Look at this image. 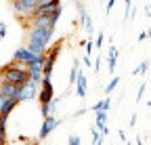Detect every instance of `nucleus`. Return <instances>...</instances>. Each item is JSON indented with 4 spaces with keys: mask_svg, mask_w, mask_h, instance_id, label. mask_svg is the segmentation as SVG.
<instances>
[{
    "mask_svg": "<svg viewBox=\"0 0 151 145\" xmlns=\"http://www.w3.org/2000/svg\"><path fill=\"white\" fill-rule=\"evenodd\" d=\"M55 36V27H38V25H32L29 27V34H27V48L32 53H44Z\"/></svg>",
    "mask_w": 151,
    "mask_h": 145,
    "instance_id": "nucleus-1",
    "label": "nucleus"
},
{
    "mask_svg": "<svg viewBox=\"0 0 151 145\" xmlns=\"http://www.w3.org/2000/svg\"><path fill=\"white\" fill-rule=\"evenodd\" d=\"M38 90H40V82H36V80H27L25 84H19L17 90H15V99H19V103L21 101H32L38 97Z\"/></svg>",
    "mask_w": 151,
    "mask_h": 145,
    "instance_id": "nucleus-2",
    "label": "nucleus"
},
{
    "mask_svg": "<svg viewBox=\"0 0 151 145\" xmlns=\"http://www.w3.org/2000/svg\"><path fill=\"white\" fill-rule=\"evenodd\" d=\"M61 50H63V40L55 42L52 48H46V57H44V63H42V74L44 76H52V67L57 63V57L61 55Z\"/></svg>",
    "mask_w": 151,
    "mask_h": 145,
    "instance_id": "nucleus-3",
    "label": "nucleus"
},
{
    "mask_svg": "<svg viewBox=\"0 0 151 145\" xmlns=\"http://www.w3.org/2000/svg\"><path fill=\"white\" fill-rule=\"evenodd\" d=\"M11 4H13V11L19 15V17H23V19L32 21L34 19V11L38 6V0H11Z\"/></svg>",
    "mask_w": 151,
    "mask_h": 145,
    "instance_id": "nucleus-4",
    "label": "nucleus"
},
{
    "mask_svg": "<svg viewBox=\"0 0 151 145\" xmlns=\"http://www.w3.org/2000/svg\"><path fill=\"white\" fill-rule=\"evenodd\" d=\"M50 78L52 76H44L42 82H40V90H38V97H36L40 103H50L55 99V86H52Z\"/></svg>",
    "mask_w": 151,
    "mask_h": 145,
    "instance_id": "nucleus-5",
    "label": "nucleus"
},
{
    "mask_svg": "<svg viewBox=\"0 0 151 145\" xmlns=\"http://www.w3.org/2000/svg\"><path fill=\"white\" fill-rule=\"evenodd\" d=\"M59 124H61V118H57L55 114L48 116V118H44V122H42V126H40V133H38V139H46Z\"/></svg>",
    "mask_w": 151,
    "mask_h": 145,
    "instance_id": "nucleus-6",
    "label": "nucleus"
},
{
    "mask_svg": "<svg viewBox=\"0 0 151 145\" xmlns=\"http://www.w3.org/2000/svg\"><path fill=\"white\" fill-rule=\"evenodd\" d=\"M76 9H78V13H80V25L86 30V34H92L94 32V27H92V19H90V15H88V11L84 9V4H82V0H76Z\"/></svg>",
    "mask_w": 151,
    "mask_h": 145,
    "instance_id": "nucleus-7",
    "label": "nucleus"
},
{
    "mask_svg": "<svg viewBox=\"0 0 151 145\" xmlns=\"http://www.w3.org/2000/svg\"><path fill=\"white\" fill-rule=\"evenodd\" d=\"M34 55H36V53H32L27 46H19V48L15 50L13 59H15V61H21V63H29V61L34 59Z\"/></svg>",
    "mask_w": 151,
    "mask_h": 145,
    "instance_id": "nucleus-8",
    "label": "nucleus"
},
{
    "mask_svg": "<svg viewBox=\"0 0 151 145\" xmlns=\"http://www.w3.org/2000/svg\"><path fill=\"white\" fill-rule=\"evenodd\" d=\"M118 55H120V50L118 46H109V55H107V69H109V74H116V65H118Z\"/></svg>",
    "mask_w": 151,
    "mask_h": 145,
    "instance_id": "nucleus-9",
    "label": "nucleus"
},
{
    "mask_svg": "<svg viewBox=\"0 0 151 145\" xmlns=\"http://www.w3.org/2000/svg\"><path fill=\"white\" fill-rule=\"evenodd\" d=\"M76 93H78L80 99H84L86 93H88V78H86V74H82V71H80L78 80H76Z\"/></svg>",
    "mask_w": 151,
    "mask_h": 145,
    "instance_id": "nucleus-10",
    "label": "nucleus"
},
{
    "mask_svg": "<svg viewBox=\"0 0 151 145\" xmlns=\"http://www.w3.org/2000/svg\"><path fill=\"white\" fill-rule=\"evenodd\" d=\"M17 105H19V99H15V97H6V99H4V103H2V107H0V114L11 116V112L15 110Z\"/></svg>",
    "mask_w": 151,
    "mask_h": 145,
    "instance_id": "nucleus-11",
    "label": "nucleus"
},
{
    "mask_svg": "<svg viewBox=\"0 0 151 145\" xmlns=\"http://www.w3.org/2000/svg\"><path fill=\"white\" fill-rule=\"evenodd\" d=\"M55 6L57 4H44V6H36L34 11V17H50L55 13Z\"/></svg>",
    "mask_w": 151,
    "mask_h": 145,
    "instance_id": "nucleus-12",
    "label": "nucleus"
},
{
    "mask_svg": "<svg viewBox=\"0 0 151 145\" xmlns=\"http://www.w3.org/2000/svg\"><path fill=\"white\" fill-rule=\"evenodd\" d=\"M15 90H17L15 84L6 82V80H0V93H2L4 97H15Z\"/></svg>",
    "mask_w": 151,
    "mask_h": 145,
    "instance_id": "nucleus-13",
    "label": "nucleus"
},
{
    "mask_svg": "<svg viewBox=\"0 0 151 145\" xmlns=\"http://www.w3.org/2000/svg\"><path fill=\"white\" fill-rule=\"evenodd\" d=\"M107 118H109V112H103V110L94 112V126H97V128H103L107 124Z\"/></svg>",
    "mask_w": 151,
    "mask_h": 145,
    "instance_id": "nucleus-14",
    "label": "nucleus"
},
{
    "mask_svg": "<svg viewBox=\"0 0 151 145\" xmlns=\"http://www.w3.org/2000/svg\"><path fill=\"white\" fill-rule=\"evenodd\" d=\"M32 25H38V27H55L52 21H50V17H34Z\"/></svg>",
    "mask_w": 151,
    "mask_h": 145,
    "instance_id": "nucleus-15",
    "label": "nucleus"
},
{
    "mask_svg": "<svg viewBox=\"0 0 151 145\" xmlns=\"http://www.w3.org/2000/svg\"><path fill=\"white\" fill-rule=\"evenodd\" d=\"M78 76H80V61H73V65H71V71H69V86H73V84H76Z\"/></svg>",
    "mask_w": 151,
    "mask_h": 145,
    "instance_id": "nucleus-16",
    "label": "nucleus"
},
{
    "mask_svg": "<svg viewBox=\"0 0 151 145\" xmlns=\"http://www.w3.org/2000/svg\"><path fill=\"white\" fill-rule=\"evenodd\" d=\"M118 84H120V76H113V78H111V80L105 84V88H103V90H105V95H111L113 90L118 88Z\"/></svg>",
    "mask_w": 151,
    "mask_h": 145,
    "instance_id": "nucleus-17",
    "label": "nucleus"
},
{
    "mask_svg": "<svg viewBox=\"0 0 151 145\" xmlns=\"http://www.w3.org/2000/svg\"><path fill=\"white\" fill-rule=\"evenodd\" d=\"M149 65H151V61H149V59L141 61V63H139V67L132 69V76H141V74H145V71H149Z\"/></svg>",
    "mask_w": 151,
    "mask_h": 145,
    "instance_id": "nucleus-18",
    "label": "nucleus"
},
{
    "mask_svg": "<svg viewBox=\"0 0 151 145\" xmlns=\"http://www.w3.org/2000/svg\"><path fill=\"white\" fill-rule=\"evenodd\" d=\"M40 114H42V118L50 116V103H40Z\"/></svg>",
    "mask_w": 151,
    "mask_h": 145,
    "instance_id": "nucleus-19",
    "label": "nucleus"
},
{
    "mask_svg": "<svg viewBox=\"0 0 151 145\" xmlns=\"http://www.w3.org/2000/svg\"><path fill=\"white\" fill-rule=\"evenodd\" d=\"M103 40H105V34L99 32L97 34V40H94V48H103Z\"/></svg>",
    "mask_w": 151,
    "mask_h": 145,
    "instance_id": "nucleus-20",
    "label": "nucleus"
},
{
    "mask_svg": "<svg viewBox=\"0 0 151 145\" xmlns=\"http://www.w3.org/2000/svg\"><path fill=\"white\" fill-rule=\"evenodd\" d=\"M0 143H6V124H0Z\"/></svg>",
    "mask_w": 151,
    "mask_h": 145,
    "instance_id": "nucleus-21",
    "label": "nucleus"
},
{
    "mask_svg": "<svg viewBox=\"0 0 151 145\" xmlns=\"http://www.w3.org/2000/svg\"><path fill=\"white\" fill-rule=\"evenodd\" d=\"M67 145H82V141H80V137H78V135H69Z\"/></svg>",
    "mask_w": 151,
    "mask_h": 145,
    "instance_id": "nucleus-22",
    "label": "nucleus"
},
{
    "mask_svg": "<svg viewBox=\"0 0 151 145\" xmlns=\"http://www.w3.org/2000/svg\"><path fill=\"white\" fill-rule=\"evenodd\" d=\"M145 90H147V84H145V82H143V84H141V86H139V93H137V103H139V101H141V99H143V95H145Z\"/></svg>",
    "mask_w": 151,
    "mask_h": 145,
    "instance_id": "nucleus-23",
    "label": "nucleus"
},
{
    "mask_svg": "<svg viewBox=\"0 0 151 145\" xmlns=\"http://www.w3.org/2000/svg\"><path fill=\"white\" fill-rule=\"evenodd\" d=\"M84 46H86V55H90V53L94 50V40H86Z\"/></svg>",
    "mask_w": 151,
    "mask_h": 145,
    "instance_id": "nucleus-24",
    "label": "nucleus"
},
{
    "mask_svg": "<svg viewBox=\"0 0 151 145\" xmlns=\"http://www.w3.org/2000/svg\"><path fill=\"white\" fill-rule=\"evenodd\" d=\"M116 2H118V0H107V9H105V11H107V15H109V13L113 11V6H116Z\"/></svg>",
    "mask_w": 151,
    "mask_h": 145,
    "instance_id": "nucleus-25",
    "label": "nucleus"
},
{
    "mask_svg": "<svg viewBox=\"0 0 151 145\" xmlns=\"http://www.w3.org/2000/svg\"><path fill=\"white\" fill-rule=\"evenodd\" d=\"M92 67H94V71H97V74H99V71H101V57H97V59H94V63H92Z\"/></svg>",
    "mask_w": 151,
    "mask_h": 145,
    "instance_id": "nucleus-26",
    "label": "nucleus"
},
{
    "mask_svg": "<svg viewBox=\"0 0 151 145\" xmlns=\"http://www.w3.org/2000/svg\"><path fill=\"white\" fill-rule=\"evenodd\" d=\"M6 36V23H0V40Z\"/></svg>",
    "mask_w": 151,
    "mask_h": 145,
    "instance_id": "nucleus-27",
    "label": "nucleus"
},
{
    "mask_svg": "<svg viewBox=\"0 0 151 145\" xmlns=\"http://www.w3.org/2000/svg\"><path fill=\"white\" fill-rule=\"evenodd\" d=\"M82 63H84L86 67H90V65H92V61H90V55H84V59H82Z\"/></svg>",
    "mask_w": 151,
    "mask_h": 145,
    "instance_id": "nucleus-28",
    "label": "nucleus"
},
{
    "mask_svg": "<svg viewBox=\"0 0 151 145\" xmlns=\"http://www.w3.org/2000/svg\"><path fill=\"white\" fill-rule=\"evenodd\" d=\"M137 40H139V42H145V40H147V32H141Z\"/></svg>",
    "mask_w": 151,
    "mask_h": 145,
    "instance_id": "nucleus-29",
    "label": "nucleus"
},
{
    "mask_svg": "<svg viewBox=\"0 0 151 145\" xmlns=\"http://www.w3.org/2000/svg\"><path fill=\"white\" fill-rule=\"evenodd\" d=\"M118 137H120V143H126V133H124V131H120Z\"/></svg>",
    "mask_w": 151,
    "mask_h": 145,
    "instance_id": "nucleus-30",
    "label": "nucleus"
},
{
    "mask_svg": "<svg viewBox=\"0 0 151 145\" xmlns=\"http://www.w3.org/2000/svg\"><path fill=\"white\" fill-rule=\"evenodd\" d=\"M99 131H101V135H103V137H107V135H109V128H107V124L103 126V128H99Z\"/></svg>",
    "mask_w": 151,
    "mask_h": 145,
    "instance_id": "nucleus-31",
    "label": "nucleus"
},
{
    "mask_svg": "<svg viewBox=\"0 0 151 145\" xmlns=\"http://www.w3.org/2000/svg\"><path fill=\"white\" fill-rule=\"evenodd\" d=\"M145 13H147V17L151 19V4H145Z\"/></svg>",
    "mask_w": 151,
    "mask_h": 145,
    "instance_id": "nucleus-32",
    "label": "nucleus"
},
{
    "mask_svg": "<svg viewBox=\"0 0 151 145\" xmlns=\"http://www.w3.org/2000/svg\"><path fill=\"white\" fill-rule=\"evenodd\" d=\"M134 124H137V114H132L130 116V126H134Z\"/></svg>",
    "mask_w": 151,
    "mask_h": 145,
    "instance_id": "nucleus-33",
    "label": "nucleus"
},
{
    "mask_svg": "<svg viewBox=\"0 0 151 145\" xmlns=\"http://www.w3.org/2000/svg\"><path fill=\"white\" fill-rule=\"evenodd\" d=\"M143 141H145V137H137V141H134V145H143Z\"/></svg>",
    "mask_w": 151,
    "mask_h": 145,
    "instance_id": "nucleus-34",
    "label": "nucleus"
},
{
    "mask_svg": "<svg viewBox=\"0 0 151 145\" xmlns=\"http://www.w3.org/2000/svg\"><path fill=\"white\" fill-rule=\"evenodd\" d=\"M147 38H151V27H149V30H147Z\"/></svg>",
    "mask_w": 151,
    "mask_h": 145,
    "instance_id": "nucleus-35",
    "label": "nucleus"
},
{
    "mask_svg": "<svg viewBox=\"0 0 151 145\" xmlns=\"http://www.w3.org/2000/svg\"><path fill=\"white\" fill-rule=\"evenodd\" d=\"M0 145H6V143H0Z\"/></svg>",
    "mask_w": 151,
    "mask_h": 145,
    "instance_id": "nucleus-36",
    "label": "nucleus"
}]
</instances>
